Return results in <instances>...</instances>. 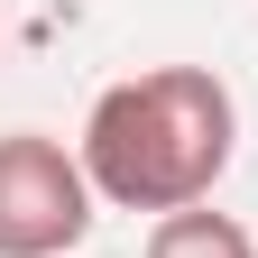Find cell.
I'll list each match as a JSON object with an SVG mask.
<instances>
[{"mask_svg":"<svg viewBox=\"0 0 258 258\" xmlns=\"http://www.w3.org/2000/svg\"><path fill=\"white\" fill-rule=\"evenodd\" d=\"M240 148V102L212 64H148V74L111 83L83 111V175L120 212H194L231 175Z\"/></svg>","mask_w":258,"mask_h":258,"instance_id":"1","label":"cell"},{"mask_svg":"<svg viewBox=\"0 0 258 258\" xmlns=\"http://www.w3.org/2000/svg\"><path fill=\"white\" fill-rule=\"evenodd\" d=\"M92 203L102 194L64 139H46V129L0 139V258H64L92 231Z\"/></svg>","mask_w":258,"mask_h":258,"instance_id":"2","label":"cell"},{"mask_svg":"<svg viewBox=\"0 0 258 258\" xmlns=\"http://www.w3.org/2000/svg\"><path fill=\"white\" fill-rule=\"evenodd\" d=\"M148 258H258V240L240 231L231 212L194 203V212H166V221L148 231Z\"/></svg>","mask_w":258,"mask_h":258,"instance_id":"3","label":"cell"}]
</instances>
